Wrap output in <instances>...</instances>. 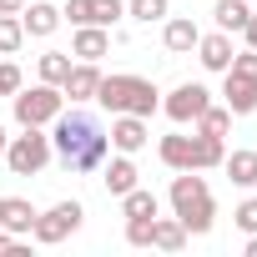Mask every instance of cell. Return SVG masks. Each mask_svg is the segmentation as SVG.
Here are the masks:
<instances>
[{"instance_id":"6da1fadb","label":"cell","mask_w":257,"mask_h":257,"mask_svg":"<svg viewBox=\"0 0 257 257\" xmlns=\"http://www.w3.org/2000/svg\"><path fill=\"white\" fill-rule=\"evenodd\" d=\"M106 152H111V137H106V126H101L96 116H86V111L71 106V111H61V116L51 121V157H56L66 172H76V177L101 172Z\"/></svg>"},{"instance_id":"7a4b0ae2","label":"cell","mask_w":257,"mask_h":257,"mask_svg":"<svg viewBox=\"0 0 257 257\" xmlns=\"http://www.w3.org/2000/svg\"><path fill=\"white\" fill-rule=\"evenodd\" d=\"M167 197H172V217L187 227V237H202V232H212V222H217V202H212V187H207V177H197V172H177Z\"/></svg>"},{"instance_id":"3957f363","label":"cell","mask_w":257,"mask_h":257,"mask_svg":"<svg viewBox=\"0 0 257 257\" xmlns=\"http://www.w3.org/2000/svg\"><path fill=\"white\" fill-rule=\"evenodd\" d=\"M96 106L111 111V116L132 111V116H147V121H152V111H162V91H157L147 76H101Z\"/></svg>"},{"instance_id":"277c9868","label":"cell","mask_w":257,"mask_h":257,"mask_svg":"<svg viewBox=\"0 0 257 257\" xmlns=\"http://www.w3.org/2000/svg\"><path fill=\"white\" fill-rule=\"evenodd\" d=\"M6 167L16 177H36L51 167V137L41 132V126H21V137L6 142Z\"/></svg>"},{"instance_id":"5b68a950","label":"cell","mask_w":257,"mask_h":257,"mask_svg":"<svg viewBox=\"0 0 257 257\" xmlns=\"http://www.w3.org/2000/svg\"><path fill=\"white\" fill-rule=\"evenodd\" d=\"M11 106H16V121H21V126H51V121L66 111V96H61V86H46V81H41V86H31V91L21 86V91L11 96Z\"/></svg>"},{"instance_id":"8992f818","label":"cell","mask_w":257,"mask_h":257,"mask_svg":"<svg viewBox=\"0 0 257 257\" xmlns=\"http://www.w3.org/2000/svg\"><path fill=\"white\" fill-rule=\"evenodd\" d=\"M81 217H86V207H81V202H56V207L36 212L31 237H36L41 247H56V242H66L71 232H81Z\"/></svg>"},{"instance_id":"52a82bcc","label":"cell","mask_w":257,"mask_h":257,"mask_svg":"<svg viewBox=\"0 0 257 257\" xmlns=\"http://www.w3.org/2000/svg\"><path fill=\"white\" fill-rule=\"evenodd\" d=\"M126 16V0H66L61 6V21H71V26H116Z\"/></svg>"},{"instance_id":"ba28073f","label":"cell","mask_w":257,"mask_h":257,"mask_svg":"<svg viewBox=\"0 0 257 257\" xmlns=\"http://www.w3.org/2000/svg\"><path fill=\"white\" fill-rule=\"evenodd\" d=\"M207 106H212V91H207L202 81H182V86H177V91H172V96L162 101V111H167V116H172L177 126L197 121V116H202Z\"/></svg>"},{"instance_id":"9c48e42d","label":"cell","mask_w":257,"mask_h":257,"mask_svg":"<svg viewBox=\"0 0 257 257\" xmlns=\"http://www.w3.org/2000/svg\"><path fill=\"white\" fill-rule=\"evenodd\" d=\"M111 152H126V157H137L147 142H152V126H147V116H132V111H121V116H111Z\"/></svg>"},{"instance_id":"30bf717a","label":"cell","mask_w":257,"mask_h":257,"mask_svg":"<svg viewBox=\"0 0 257 257\" xmlns=\"http://www.w3.org/2000/svg\"><path fill=\"white\" fill-rule=\"evenodd\" d=\"M96 86H101V66L96 61H71V76L61 81V96L71 106H86V101H96Z\"/></svg>"},{"instance_id":"8fae6325","label":"cell","mask_w":257,"mask_h":257,"mask_svg":"<svg viewBox=\"0 0 257 257\" xmlns=\"http://www.w3.org/2000/svg\"><path fill=\"white\" fill-rule=\"evenodd\" d=\"M222 106H227L232 116H252V111H257V76L222 71Z\"/></svg>"},{"instance_id":"7c38bea8","label":"cell","mask_w":257,"mask_h":257,"mask_svg":"<svg viewBox=\"0 0 257 257\" xmlns=\"http://www.w3.org/2000/svg\"><path fill=\"white\" fill-rule=\"evenodd\" d=\"M197 41H202V31H197V21H192V16H167L162 46H167L172 56H192V51H197Z\"/></svg>"},{"instance_id":"4fadbf2b","label":"cell","mask_w":257,"mask_h":257,"mask_svg":"<svg viewBox=\"0 0 257 257\" xmlns=\"http://www.w3.org/2000/svg\"><path fill=\"white\" fill-rule=\"evenodd\" d=\"M71 56H76V61H101V56H111V31H106V26H76Z\"/></svg>"},{"instance_id":"5bb4252c","label":"cell","mask_w":257,"mask_h":257,"mask_svg":"<svg viewBox=\"0 0 257 257\" xmlns=\"http://www.w3.org/2000/svg\"><path fill=\"white\" fill-rule=\"evenodd\" d=\"M101 182H106V192H111V197H126V192L137 187V162L126 157V152L106 157V162H101Z\"/></svg>"},{"instance_id":"9a60e30c","label":"cell","mask_w":257,"mask_h":257,"mask_svg":"<svg viewBox=\"0 0 257 257\" xmlns=\"http://www.w3.org/2000/svg\"><path fill=\"white\" fill-rule=\"evenodd\" d=\"M21 26H26V41H31V36L46 41V36H56V26H61V6H51V0H36V6L21 11Z\"/></svg>"},{"instance_id":"2e32d148","label":"cell","mask_w":257,"mask_h":257,"mask_svg":"<svg viewBox=\"0 0 257 257\" xmlns=\"http://www.w3.org/2000/svg\"><path fill=\"white\" fill-rule=\"evenodd\" d=\"M232 51H237V46H232V36H227V31H212V36H202V41H197V61H202L207 71H217V76L232 66Z\"/></svg>"},{"instance_id":"e0dca14e","label":"cell","mask_w":257,"mask_h":257,"mask_svg":"<svg viewBox=\"0 0 257 257\" xmlns=\"http://www.w3.org/2000/svg\"><path fill=\"white\" fill-rule=\"evenodd\" d=\"M157 152H162V162L172 172H197V137H182V132L177 137H162Z\"/></svg>"},{"instance_id":"ac0fdd59","label":"cell","mask_w":257,"mask_h":257,"mask_svg":"<svg viewBox=\"0 0 257 257\" xmlns=\"http://www.w3.org/2000/svg\"><path fill=\"white\" fill-rule=\"evenodd\" d=\"M222 172H227V182L232 187H257V152H227L222 157Z\"/></svg>"},{"instance_id":"d6986e66","label":"cell","mask_w":257,"mask_h":257,"mask_svg":"<svg viewBox=\"0 0 257 257\" xmlns=\"http://www.w3.org/2000/svg\"><path fill=\"white\" fill-rule=\"evenodd\" d=\"M0 227H6V232H16V237H31V227H36V207H31L26 197H6Z\"/></svg>"},{"instance_id":"ffe728a7","label":"cell","mask_w":257,"mask_h":257,"mask_svg":"<svg viewBox=\"0 0 257 257\" xmlns=\"http://www.w3.org/2000/svg\"><path fill=\"white\" fill-rule=\"evenodd\" d=\"M152 247H162V252L187 247V227H182L177 217H162V212H157V222H152Z\"/></svg>"},{"instance_id":"44dd1931","label":"cell","mask_w":257,"mask_h":257,"mask_svg":"<svg viewBox=\"0 0 257 257\" xmlns=\"http://www.w3.org/2000/svg\"><path fill=\"white\" fill-rule=\"evenodd\" d=\"M212 16H217V31H227V36L237 31V36H242V26H247L252 6H247V0H217V11H212Z\"/></svg>"},{"instance_id":"7402d4cb","label":"cell","mask_w":257,"mask_h":257,"mask_svg":"<svg viewBox=\"0 0 257 257\" xmlns=\"http://www.w3.org/2000/svg\"><path fill=\"white\" fill-rule=\"evenodd\" d=\"M116 202H121V217H157L162 212L157 192H147V187H132L126 197H116Z\"/></svg>"},{"instance_id":"603a6c76","label":"cell","mask_w":257,"mask_h":257,"mask_svg":"<svg viewBox=\"0 0 257 257\" xmlns=\"http://www.w3.org/2000/svg\"><path fill=\"white\" fill-rule=\"evenodd\" d=\"M36 71H41L46 86H61V81L71 76V51H46V56L36 61Z\"/></svg>"},{"instance_id":"cb8c5ba5","label":"cell","mask_w":257,"mask_h":257,"mask_svg":"<svg viewBox=\"0 0 257 257\" xmlns=\"http://www.w3.org/2000/svg\"><path fill=\"white\" fill-rule=\"evenodd\" d=\"M126 16L142 21V26H157L172 16V0H126Z\"/></svg>"},{"instance_id":"d4e9b609","label":"cell","mask_w":257,"mask_h":257,"mask_svg":"<svg viewBox=\"0 0 257 257\" xmlns=\"http://www.w3.org/2000/svg\"><path fill=\"white\" fill-rule=\"evenodd\" d=\"M192 126H197L202 137H227V132H232V111H227V106H207Z\"/></svg>"},{"instance_id":"484cf974","label":"cell","mask_w":257,"mask_h":257,"mask_svg":"<svg viewBox=\"0 0 257 257\" xmlns=\"http://www.w3.org/2000/svg\"><path fill=\"white\" fill-rule=\"evenodd\" d=\"M192 137H197V172H212V167H222V157H227L222 137H202V132H192Z\"/></svg>"},{"instance_id":"4316f807","label":"cell","mask_w":257,"mask_h":257,"mask_svg":"<svg viewBox=\"0 0 257 257\" xmlns=\"http://www.w3.org/2000/svg\"><path fill=\"white\" fill-rule=\"evenodd\" d=\"M26 46V26H21V16H0V56H16Z\"/></svg>"},{"instance_id":"83f0119b","label":"cell","mask_w":257,"mask_h":257,"mask_svg":"<svg viewBox=\"0 0 257 257\" xmlns=\"http://www.w3.org/2000/svg\"><path fill=\"white\" fill-rule=\"evenodd\" d=\"M152 222L157 217H126V242L132 247H152Z\"/></svg>"},{"instance_id":"f1b7e54d","label":"cell","mask_w":257,"mask_h":257,"mask_svg":"<svg viewBox=\"0 0 257 257\" xmlns=\"http://www.w3.org/2000/svg\"><path fill=\"white\" fill-rule=\"evenodd\" d=\"M26 86V76H21V66L16 61H0V96H16Z\"/></svg>"},{"instance_id":"f546056e","label":"cell","mask_w":257,"mask_h":257,"mask_svg":"<svg viewBox=\"0 0 257 257\" xmlns=\"http://www.w3.org/2000/svg\"><path fill=\"white\" fill-rule=\"evenodd\" d=\"M232 222H237L242 232H257V197H247V202H237V212H232Z\"/></svg>"},{"instance_id":"4dcf8cb0","label":"cell","mask_w":257,"mask_h":257,"mask_svg":"<svg viewBox=\"0 0 257 257\" xmlns=\"http://www.w3.org/2000/svg\"><path fill=\"white\" fill-rule=\"evenodd\" d=\"M227 71H237V76H257V51L247 46V51H232V66Z\"/></svg>"},{"instance_id":"1f68e13d","label":"cell","mask_w":257,"mask_h":257,"mask_svg":"<svg viewBox=\"0 0 257 257\" xmlns=\"http://www.w3.org/2000/svg\"><path fill=\"white\" fill-rule=\"evenodd\" d=\"M0 252H21V237H16V232H6V227H0Z\"/></svg>"},{"instance_id":"d6a6232c","label":"cell","mask_w":257,"mask_h":257,"mask_svg":"<svg viewBox=\"0 0 257 257\" xmlns=\"http://www.w3.org/2000/svg\"><path fill=\"white\" fill-rule=\"evenodd\" d=\"M242 36H247V46H252V51H257V11H252V16H247V26H242Z\"/></svg>"},{"instance_id":"836d02e7","label":"cell","mask_w":257,"mask_h":257,"mask_svg":"<svg viewBox=\"0 0 257 257\" xmlns=\"http://www.w3.org/2000/svg\"><path fill=\"white\" fill-rule=\"evenodd\" d=\"M26 11V0H0V16H21Z\"/></svg>"},{"instance_id":"e575fe53","label":"cell","mask_w":257,"mask_h":257,"mask_svg":"<svg viewBox=\"0 0 257 257\" xmlns=\"http://www.w3.org/2000/svg\"><path fill=\"white\" fill-rule=\"evenodd\" d=\"M247 257H257V232H247Z\"/></svg>"},{"instance_id":"d590c367","label":"cell","mask_w":257,"mask_h":257,"mask_svg":"<svg viewBox=\"0 0 257 257\" xmlns=\"http://www.w3.org/2000/svg\"><path fill=\"white\" fill-rule=\"evenodd\" d=\"M6 142H11V137H6V126H0V157H6Z\"/></svg>"},{"instance_id":"8d00e7d4","label":"cell","mask_w":257,"mask_h":257,"mask_svg":"<svg viewBox=\"0 0 257 257\" xmlns=\"http://www.w3.org/2000/svg\"><path fill=\"white\" fill-rule=\"evenodd\" d=\"M0 212H6V197H0Z\"/></svg>"}]
</instances>
